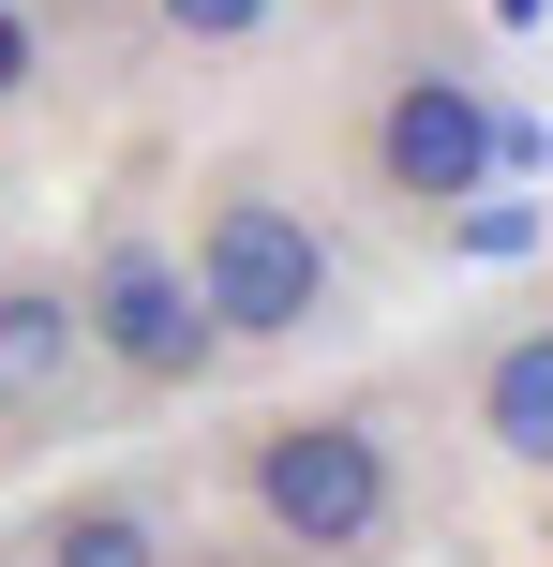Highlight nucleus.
<instances>
[{"label":"nucleus","mask_w":553,"mask_h":567,"mask_svg":"<svg viewBox=\"0 0 553 567\" xmlns=\"http://www.w3.org/2000/svg\"><path fill=\"white\" fill-rule=\"evenodd\" d=\"M180 255H195V299L225 329V359H285V343L345 329L359 313V255L285 165H195L180 195Z\"/></svg>","instance_id":"2"},{"label":"nucleus","mask_w":553,"mask_h":567,"mask_svg":"<svg viewBox=\"0 0 553 567\" xmlns=\"http://www.w3.org/2000/svg\"><path fill=\"white\" fill-rule=\"evenodd\" d=\"M225 493L285 567H389L404 523H419L389 403H269V419H239L225 433Z\"/></svg>","instance_id":"1"},{"label":"nucleus","mask_w":553,"mask_h":567,"mask_svg":"<svg viewBox=\"0 0 553 567\" xmlns=\"http://www.w3.org/2000/svg\"><path fill=\"white\" fill-rule=\"evenodd\" d=\"M60 269H75L90 359H105L120 403H180V389L225 373V329H209V299H195V255H180V209H165L150 165H120L105 195H90V225H75Z\"/></svg>","instance_id":"3"},{"label":"nucleus","mask_w":553,"mask_h":567,"mask_svg":"<svg viewBox=\"0 0 553 567\" xmlns=\"http://www.w3.org/2000/svg\"><path fill=\"white\" fill-rule=\"evenodd\" d=\"M0 567H195V523H180L165 478H75L60 508H30Z\"/></svg>","instance_id":"6"},{"label":"nucleus","mask_w":553,"mask_h":567,"mask_svg":"<svg viewBox=\"0 0 553 567\" xmlns=\"http://www.w3.org/2000/svg\"><path fill=\"white\" fill-rule=\"evenodd\" d=\"M464 433L509 463V478H553V313H524V329L479 343V373H464Z\"/></svg>","instance_id":"7"},{"label":"nucleus","mask_w":553,"mask_h":567,"mask_svg":"<svg viewBox=\"0 0 553 567\" xmlns=\"http://www.w3.org/2000/svg\"><path fill=\"white\" fill-rule=\"evenodd\" d=\"M105 359H90V313L60 255H0V449H45L90 419Z\"/></svg>","instance_id":"5"},{"label":"nucleus","mask_w":553,"mask_h":567,"mask_svg":"<svg viewBox=\"0 0 553 567\" xmlns=\"http://www.w3.org/2000/svg\"><path fill=\"white\" fill-rule=\"evenodd\" d=\"M60 90V0H0V120H30Z\"/></svg>","instance_id":"9"},{"label":"nucleus","mask_w":553,"mask_h":567,"mask_svg":"<svg viewBox=\"0 0 553 567\" xmlns=\"http://www.w3.org/2000/svg\"><path fill=\"white\" fill-rule=\"evenodd\" d=\"M449 225H464V255H524V239H539V209H449Z\"/></svg>","instance_id":"10"},{"label":"nucleus","mask_w":553,"mask_h":567,"mask_svg":"<svg viewBox=\"0 0 553 567\" xmlns=\"http://www.w3.org/2000/svg\"><path fill=\"white\" fill-rule=\"evenodd\" d=\"M135 30H150V45H180V60H239V45L285 30V0H135Z\"/></svg>","instance_id":"8"},{"label":"nucleus","mask_w":553,"mask_h":567,"mask_svg":"<svg viewBox=\"0 0 553 567\" xmlns=\"http://www.w3.org/2000/svg\"><path fill=\"white\" fill-rule=\"evenodd\" d=\"M494 165H509V105H494L449 45H419V60H389V75H375V105H359V179H375L404 225L479 209V195H494Z\"/></svg>","instance_id":"4"}]
</instances>
